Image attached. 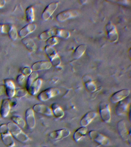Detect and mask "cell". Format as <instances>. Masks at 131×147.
I'll return each mask as SVG.
<instances>
[{
    "label": "cell",
    "mask_w": 131,
    "mask_h": 147,
    "mask_svg": "<svg viewBox=\"0 0 131 147\" xmlns=\"http://www.w3.org/2000/svg\"><path fill=\"white\" fill-rule=\"evenodd\" d=\"M6 3V1L5 0H0V9L3 8Z\"/></svg>",
    "instance_id": "cell-37"
},
{
    "label": "cell",
    "mask_w": 131,
    "mask_h": 147,
    "mask_svg": "<svg viewBox=\"0 0 131 147\" xmlns=\"http://www.w3.org/2000/svg\"><path fill=\"white\" fill-rule=\"evenodd\" d=\"M130 94V90L128 89H123L113 94L110 98L111 103H117L128 97Z\"/></svg>",
    "instance_id": "cell-8"
},
{
    "label": "cell",
    "mask_w": 131,
    "mask_h": 147,
    "mask_svg": "<svg viewBox=\"0 0 131 147\" xmlns=\"http://www.w3.org/2000/svg\"><path fill=\"white\" fill-rule=\"evenodd\" d=\"M59 42V39L56 36L52 37L46 40L47 46L52 47L57 44Z\"/></svg>",
    "instance_id": "cell-31"
},
{
    "label": "cell",
    "mask_w": 131,
    "mask_h": 147,
    "mask_svg": "<svg viewBox=\"0 0 131 147\" xmlns=\"http://www.w3.org/2000/svg\"><path fill=\"white\" fill-rule=\"evenodd\" d=\"M7 34L9 37L12 41H15L18 38V34L16 28L14 25H11Z\"/></svg>",
    "instance_id": "cell-29"
},
{
    "label": "cell",
    "mask_w": 131,
    "mask_h": 147,
    "mask_svg": "<svg viewBox=\"0 0 131 147\" xmlns=\"http://www.w3.org/2000/svg\"><path fill=\"white\" fill-rule=\"evenodd\" d=\"M97 115L95 111H93L87 112L80 120V125L83 127H87L96 118Z\"/></svg>",
    "instance_id": "cell-18"
},
{
    "label": "cell",
    "mask_w": 131,
    "mask_h": 147,
    "mask_svg": "<svg viewBox=\"0 0 131 147\" xmlns=\"http://www.w3.org/2000/svg\"><path fill=\"white\" fill-rule=\"evenodd\" d=\"M42 82L43 81L41 78H37L35 79L27 91L29 94L32 96L36 95L42 87Z\"/></svg>",
    "instance_id": "cell-21"
},
{
    "label": "cell",
    "mask_w": 131,
    "mask_h": 147,
    "mask_svg": "<svg viewBox=\"0 0 131 147\" xmlns=\"http://www.w3.org/2000/svg\"><path fill=\"white\" fill-rule=\"evenodd\" d=\"M60 91L58 88H49L44 90L38 94L37 98L39 101L44 102L48 101L50 99L57 96L59 94Z\"/></svg>",
    "instance_id": "cell-5"
},
{
    "label": "cell",
    "mask_w": 131,
    "mask_h": 147,
    "mask_svg": "<svg viewBox=\"0 0 131 147\" xmlns=\"http://www.w3.org/2000/svg\"><path fill=\"white\" fill-rule=\"evenodd\" d=\"M88 136L92 140L101 146H105L110 144V140L108 138L97 131H90L88 133Z\"/></svg>",
    "instance_id": "cell-6"
},
{
    "label": "cell",
    "mask_w": 131,
    "mask_h": 147,
    "mask_svg": "<svg viewBox=\"0 0 131 147\" xmlns=\"http://www.w3.org/2000/svg\"><path fill=\"white\" fill-rule=\"evenodd\" d=\"M79 13L77 10H65L58 14L56 17L57 21L59 22H63L71 18L77 17Z\"/></svg>",
    "instance_id": "cell-11"
},
{
    "label": "cell",
    "mask_w": 131,
    "mask_h": 147,
    "mask_svg": "<svg viewBox=\"0 0 131 147\" xmlns=\"http://www.w3.org/2000/svg\"><path fill=\"white\" fill-rule=\"evenodd\" d=\"M28 94V91L26 88H18L16 89L15 96L17 98H22L26 96Z\"/></svg>",
    "instance_id": "cell-30"
},
{
    "label": "cell",
    "mask_w": 131,
    "mask_h": 147,
    "mask_svg": "<svg viewBox=\"0 0 131 147\" xmlns=\"http://www.w3.org/2000/svg\"><path fill=\"white\" fill-rule=\"evenodd\" d=\"M10 26V24H0V33L7 34Z\"/></svg>",
    "instance_id": "cell-33"
},
{
    "label": "cell",
    "mask_w": 131,
    "mask_h": 147,
    "mask_svg": "<svg viewBox=\"0 0 131 147\" xmlns=\"http://www.w3.org/2000/svg\"><path fill=\"white\" fill-rule=\"evenodd\" d=\"M26 76L20 74L16 78L17 83L20 86H23L24 84Z\"/></svg>",
    "instance_id": "cell-35"
},
{
    "label": "cell",
    "mask_w": 131,
    "mask_h": 147,
    "mask_svg": "<svg viewBox=\"0 0 131 147\" xmlns=\"http://www.w3.org/2000/svg\"><path fill=\"white\" fill-rule=\"evenodd\" d=\"M11 119L12 122L18 125L20 128L23 129L24 128L26 125L25 121L20 116L18 115H13L11 117Z\"/></svg>",
    "instance_id": "cell-26"
},
{
    "label": "cell",
    "mask_w": 131,
    "mask_h": 147,
    "mask_svg": "<svg viewBox=\"0 0 131 147\" xmlns=\"http://www.w3.org/2000/svg\"><path fill=\"white\" fill-rule=\"evenodd\" d=\"M49 147V146H44V147Z\"/></svg>",
    "instance_id": "cell-38"
},
{
    "label": "cell",
    "mask_w": 131,
    "mask_h": 147,
    "mask_svg": "<svg viewBox=\"0 0 131 147\" xmlns=\"http://www.w3.org/2000/svg\"><path fill=\"white\" fill-rule=\"evenodd\" d=\"M22 42L26 48L31 52L34 53L36 51V46L33 39L29 38L22 39Z\"/></svg>",
    "instance_id": "cell-23"
},
{
    "label": "cell",
    "mask_w": 131,
    "mask_h": 147,
    "mask_svg": "<svg viewBox=\"0 0 131 147\" xmlns=\"http://www.w3.org/2000/svg\"><path fill=\"white\" fill-rule=\"evenodd\" d=\"M131 99L130 97H127L125 99L118 102L115 109V112L118 116H123L127 112L131 103Z\"/></svg>",
    "instance_id": "cell-7"
},
{
    "label": "cell",
    "mask_w": 131,
    "mask_h": 147,
    "mask_svg": "<svg viewBox=\"0 0 131 147\" xmlns=\"http://www.w3.org/2000/svg\"><path fill=\"white\" fill-rule=\"evenodd\" d=\"M25 121L27 127L32 129L35 127L36 125L35 114L32 108H29L25 112Z\"/></svg>",
    "instance_id": "cell-10"
},
{
    "label": "cell",
    "mask_w": 131,
    "mask_h": 147,
    "mask_svg": "<svg viewBox=\"0 0 131 147\" xmlns=\"http://www.w3.org/2000/svg\"><path fill=\"white\" fill-rule=\"evenodd\" d=\"M52 64L51 62L48 61H39L35 62L32 65L33 71H37L42 70L49 69L51 67Z\"/></svg>",
    "instance_id": "cell-19"
},
{
    "label": "cell",
    "mask_w": 131,
    "mask_h": 147,
    "mask_svg": "<svg viewBox=\"0 0 131 147\" xmlns=\"http://www.w3.org/2000/svg\"><path fill=\"white\" fill-rule=\"evenodd\" d=\"M37 25L33 23H29L25 25L20 30L18 35L22 39L26 38L31 33H33L35 30Z\"/></svg>",
    "instance_id": "cell-17"
},
{
    "label": "cell",
    "mask_w": 131,
    "mask_h": 147,
    "mask_svg": "<svg viewBox=\"0 0 131 147\" xmlns=\"http://www.w3.org/2000/svg\"><path fill=\"white\" fill-rule=\"evenodd\" d=\"M20 72L22 74L26 77H28L33 72V70L31 68L28 67H25L21 69Z\"/></svg>",
    "instance_id": "cell-34"
},
{
    "label": "cell",
    "mask_w": 131,
    "mask_h": 147,
    "mask_svg": "<svg viewBox=\"0 0 131 147\" xmlns=\"http://www.w3.org/2000/svg\"><path fill=\"white\" fill-rule=\"evenodd\" d=\"M25 15L26 20L29 23H33L35 20V13L34 8L33 6H29L26 9Z\"/></svg>",
    "instance_id": "cell-25"
},
{
    "label": "cell",
    "mask_w": 131,
    "mask_h": 147,
    "mask_svg": "<svg viewBox=\"0 0 131 147\" xmlns=\"http://www.w3.org/2000/svg\"><path fill=\"white\" fill-rule=\"evenodd\" d=\"M11 107L10 99L5 98L2 100L0 106V116L2 118H5L8 116Z\"/></svg>",
    "instance_id": "cell-15"
},
{
    "label": "cell",
    "mask_w": 131,
    "mask_h": 147,
    "mask_svg": "<svg viewBox=\"0 0 131 147\" xmlns=\"http://www.w3.org/2000/svg\"><path fill=\"white\" fill-rule=\"evenodd\" d=\"M7 125L11 135L17 141L21 143H26L30 140L22 129L12 122L8 123Z\"/></svg>",
    "instance_id": "cell-1"
},
{
    "label": "cell",
    "mask_w": 131,
    "mask_h": 147,
    "mask_svg": "<svg viewBox=\"0 0 131 147\" xmlns=\"http://www.w3.org/2000/svg\"><path fill=\"white\" fill-rule=\"evenodd\" d=\"M85 86L86 88H87V90L91 92H93L96 90V86L94 82H89L86 83L85 84Z\"/></svg>",
    "instance_id": "cell-32"
},
{
    "label": "cell",
    "mask_w": 131,
    "mask_h": 147,
    "mask_svg": "<svg viewBox=\"0 0 131 147\" xmlns=\"http://www.w3.org/2000/svg\"><path fill=\"white\" fill-rule=\"evenodd\" d=\"M58 4L57 1L53 2L46 7L42 14V18L43 20H48L50 18L57 9Z\"/></svg>",
    "instance_id": "cell-14"
},
{
    "label": "cell",
    "mask_w": 131,
    "mask_h": 147,
    "mask_svg": "<svg viewBox=\"0 0 131 147\" xmlns=\"http://www.w3.org/2000/svg\"><path fill=\"white\" fill-rule=\"evenodd\" d=\"M71 133V131L67 129H61L50 132L49 134V137L52 140L58 141L67 137Z\"/></svg>",
    "instance_id": "cell-9"
},
{
    "label": "cell",
    "mask_w": 131,
    "mask_h": 147,
    "mask_svg": "<svg viewBox=\"0 0 131 147\" xmlns=\"http://www.w3.org/2000/svg\"><path fill=\"white\" fill-rule=\"evenodd\" d=\"M98 110L102 120L107 123H110L111 116V109L109 105L106 102H101L99 105Z\"/></svg>",
    "instance_id": "cell-4"
},
{
    "label": "cell",
    "mask_w": 131,
    "mask_h": 147,
    "mask_svg": "<svg viewBox=\"0 0 131 147\" xmlns=\"http://www.w3.org/2000/svg\"><path fill=\"white\" fill-rule=\"evenodd\" d=\"M86 46L85 45H80L76 48L73 53V56L75 59H78L83 55L86 51Z\"/></svg>",
    "instance_id": "cell-28"
},
{
    "label": "cell",
    "mask_w": 131,
    "mask_h": 147,
    "mask_svg": "<svg viewBox=\"0 0 131 147\" xmlns=\"http://www.w3.org/2000/svg\"><path fill=\"white\" fill-rule=\"evenodd\" d=\"M5 92V87L4 85H0V96L3 95Z\"/></svg>",
    "instance_id": "cell-36"
},
{
    "label": "cell",
    "mask_w": 131,
    "mask_h": 147,
    "mask_svg": "<svg viewBox=\"0 0 131 147\" xmlns=\"http://www.w3.org/2000/svg\"><path fill=\"white\" fill-rule=\"evenodd\" d=\"M0 137L2 142L6 147H14L15 146L13 137L9 131L7 124L0 125Z\"/></svg>",
    "instance_id": "cell-3"
},
{
    "label": "cell",
    "mask_w": 131,
    "mask_h": 147,
    "mask_svg": "<svg viewBox=\"0 0 131 147\" xmlns=\"http://www.w3.org/2000/svg\"><path fill=\"white\" fill-rule=\"evenodd\" d=\"M32 109L34 112L47 117H51L53 115L50 107L45 105L36 104L33 106Z\"/></svg>",
    "instance_id": "cell-13"
},
{
    "label": "cell",
    "mask_w": 131,
    "mask_h": 147,
    "mask_svg": "<svg viewBox=\"0 0 131 147\" xmlns=\"http://www.w3.org/2000/svg\"><path fill=\"white\" fill-rule=\"evenodd\" d=\"M50 109H51L53 115L56 118L60 119L64 117V112L61 107L57 103H54L52 104Z\"/></svg>",
    "instance_id": "cell-22"
},
{
    "label": "cell",
    "mask_w": 131,
    "mask_h": 147,
    "mask_svg": "<svg viewBox=\"0 0 131 147\" xmlns=\"http://www.w3.org/2000/svg\"><path fill=\"white\" fill-rule=\"evenodd\" d=\"M5 92L9 99L14 97L15 95L16 88L15 85L12 80L10 79H5L4 80Z\"/></svg>",
    "instance_id": "cell-12"
},
{
    "label": "cell",
    "mask_w": 131,
    "mask_h": 147,
    "mask_svg": "<svg viewBox=\"0 0 131 147\" xmlns=\"http://www.w3.org/2000/svg\"><path fill=\"white\" fill-rule=\"evenodd\" d=\"M70 36V33L68 31L54 28L42 32L39 36V38L42 41H46L52 37H60L67 38Z\"/></svg>",
    "instance_id": "cell-2"
},
{
    "label": "cell",
    "mask_w": 131,
    "mask_h": 147,
    "mask_svg": "<svg viewBox=\"0 0 131 147\" xmlns=\"http://www.w3.org/2000/svg\"><path fill=\"white\" fill-rule=\"evenodd\" d=\"M117 127L118 133L121 137L124 140H127L129 138V135H130V133H129L125 120H121L118 121Z\"/></svg>",
    "instance_id": "cell-16"
},
{
    "label": "cell",
    "mask_w": 131,
    "mask_h": 147,
    "mask_svg": "<svg viewBox=\"0 0 131 147\" xmlns=\"http://www.w3.org/2000/svg\"><path fill=\"white\" fill-rule=\"evenodd\" d=\"M87 127L81 126L75 131L73 135V139L75 142H79L82 138L87 134Z\"/></svg>",
    "instance_id": "cell-24"
},
{
    "label": "cell",
    "mask_w": 131,
    "mask_h": 147,
    "mask_svg": "<svg viewBox=\"0 0 131 147\" xmlns=\"http://www.w3.org/2000/svg\"><path fill=\"white\" fill-rule=\"evenodd\" d=\"M106 30L108 33V37L112 42H115L118 40V33L115 27L113 24L110 23L106 26Z\"/></svg>",
    "instance_id": "cell-20"
},
{
    "label": "cell",
    "mask_w": 131,
    "mask_h": 147,
    "mask_svg": "<svg viewBox=\"0 0 131 147\" xmlns=\"http://www.w3.org/2000/svg\"><path fill=\"white\" fill-rule=\"evenodd\" d=\"M39 75L36 72H33L28 77L26 82V89L28 91L31 85L33 83L35 79L38 78Z\"/></svg>",
    "instance_id": "cell-27"
}]
</instances>
